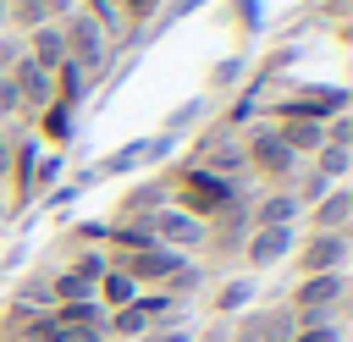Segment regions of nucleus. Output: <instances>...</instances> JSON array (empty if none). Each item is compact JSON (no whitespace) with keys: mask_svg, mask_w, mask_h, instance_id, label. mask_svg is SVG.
I'll use <instances>...</instances> for the list:
<instances>
[{"mask_svg":"<svg viewBox=\"0 0 353 342\" xmlns=\"http://www.w3.org/2000/svg\"><path fill=\"white\" fill-rule=\"evenodd\" d=\"M248 221L254 226H298L303 204L292 199V188H265L259 199H248Z\"/></svg>","mask_w":353,"mask_h":342,"instance_id":"12","label":"nucleus"},{"mask_svg":"<svg viewBox=\"0 0 353 342\" xmlns=\"http://www.w3.org/2000/svg\"><path fill=\"white\" fill-rule=\"evenodd\" d=\"M303 165H314L325 182H347V171H353V149H347V143H320Z\"/></svg>","mask_w":353,"mask_h":342,"instance_id":"20","label":"nucleus"},{"mask_svg":"<svg viewBox=\"0 0 353 342\" xmlns=\"http://www.w3.org/2000/svg\"><path fill=\"white\" fill-rule=\"evenodd\" d=\"M66 270H77V276H88V281H99V276L110 270V254H105V248H77V254L66 259Z\"/></svg>","mask_w":353,"mask_h":342,"instance_id":"21","label":"nucleus"},{"mask_svg":"<svg viewBox=\"0 0 353 342\" xmlns=\"http://www.w3.org/2000/svg\"><path fill=\"white\" fill-rule=\"evenodd\" d=\"M199 6H204V0H165V6H160V11H165L160 22H176V17H193Z\"/></svg>","mask_w":353,"mask_h":342,"instance_id":"30","label":"nucleus"},{"mask_svg":"<svg viewBox=\"0 0 353 342\" xmlns=\"http://www.w3.org/2000/svg\"><path fill=\"white\" fill-rule=\"evenodd\" d=\"M248 199H237V204H226L215 221H210V237H204V254H237L243 248V237H248Z\"/></svg>","mask_w":353,"mask_h":342,"instance_id":"11","label":"nucleus"},{"mask_svg":"<svg viewBox=\"0 0 353 342\" xmlns=\"http://www.w3.org/2000/svg\"><path fill=\"white\" fill-rule=\"evenodd\" d=\"M303 221H309V232H347V226H353V188L336 182L325 199H314V204L303 210Z\"/></svg>","mask_w":353,"mask_h":342,"instance_id":"10","label":"nucleus"},{"mask_svg":"<svg viewBox=\"0 0 353 342\" xmlns=\"http://www.w3.org/2000/svg\"><path fill=\"white\" fill-rule=\"evenodd\" d=\"M22 116V99H17V83L11 77H0V127H11Z\"/></svg>","mask_w":353,"mask_h":342,"instance_id":"25","label":"nucleus"},{"mask_svg":"<svg viewBox=\"0 0 353 342\" xmlns=\"http://www.w3.org/2000/svg\"><path fill=\"white\" fill-rule=\"evenodd\" d=\"M160 204H165V188H160V177H154V182H143V188H127L110 221H149Z\"/></svg>","mask_w":353,"mask_h":342,"instance_id":"16","label":"nucleus"},{"mask_svg":"<svg viewBox=\"0 0 353 342\" xmlns=\"http://www.w3.org/2000/svg\"><path fill=\"white\" fill-rule=\"evenodd\" d=\"M237 138H243V165H248V177H259L265 188H292V177H298L303 160L276 138V127H270L265 116H259L254 127H243Z\"/></svg>","mask_w":353,"mask_h":342,"instance_id":"2","label":"nucleus"},{"mask_svg":"<svg viewBox=\"0 0 353 342\" xmlns=\"http://www.w3.org/2000/svg\"><path fill=\"white\" fill-rule=\"evenodd\" d=\"M347 254H353L347 232H309V237H298L292 265H298V276H336V270H347Z\"/></svg>","mask_w":353,"mask_h":342,"instance_id":"6","label":"nucleus"},{"mask_svg":"<svg viewBox=\"0 0 353 342\" xmlns=\"http://www.w3.org/2000/svg\"><path fill=\"white\" fill-rule=\"evenodd\" d=\"M61 177V154H39L33 160V199H44V188H55Z\"/></svg>","mask_w":353,"mask_h":342,"instance_id":"24","label":"nucleus"},{"mask_svg":"<svg viewBox=\"0 0 353 342\" xmlns=\"http://www.w3.org/2000/svg\"><path fill=\"white\" fill-rule=\"evenodd\" d=\"M325 143H347L353 149V116H331L325 121Z\"/></svg>","mask_w":353,"mask_h":342,"instance_id":"29","label":"nucleus"},{"mask_svg":"<svg viewBox=\"0 0 353 342\" xmlns=\"http://www.w3.org/2000/svg\"><path fill=\"white\" fill-rule=\"evenodd\" d=\"M138 160H143V138H138V143H121V149L105 160V171H132Z\"/></svg>","mask_w":353,"mask_h":342,"instance_id":"26","label":"nucleus"},{"mask_svg":"<svg viewBox=\"0 0 353 342\" xmlns=\"http://www.w3.org/2000/svg\"><path fill=\"white\" fill-rule=\"evenodd\" d=\"M105 342H110V336H105Z\"/></svg>","mask_w":353,"mask_h":342,"instance_id":"33","label":"nucleus"},{"mask_svg":"<svg viewBox=\"0 0 353 342\" xmlns=\"http://www.w3.org/2000/svg\"><path fill=\"white\" fill-rule=\"evenodd\" d=\"M11 143H17V132L0 127V188H6V171H11Z\"/></svg>","mask_w":353,"mask_h":342,"instance_id":"31","label":"nucleus"},{"mask_svg":"<svg viewBox=\"0 0 353 342\" xmlns=\"http://www.w3.org/2000/svg\"><path fill=\"white\" fill-rule=\"evenodd\" d=\"M17 61H22V33H11V28H6V33H0V77H6Z\"/></svg>","mask_w":353,"mask_h":342,"instance_id":"27","label":"nucleus"},{"mask_svg":"<svg viewBox=\"0 0 353 342\" xmlns=\"http://www.w3.org/2000/svg\"><path fill=\"white\" fill-rule=\"evenodd\" d=\"M270 127H276V138L298 154V160H309L320 143H325V121H303V116H270Z\"/></svg>","mask_w":353,"mask_h":342,"instance_id":"15","label":"nucleus"},{"mask_svg":"<svg viewBox=\"0 0 353 342\" xmlns=\"http://www.w3.org/2000/svg\"><path fill=\"white\" fill-rule=\"evenodd\" d=\"M243 72H248V61H243V55L215 61V66H210V88H221V94H226V88H237V83H243Z\"/></svg>","mask_w":353,"mask_h":342,"instance_id":"23","label":"nucleus"},{"mask_svg":"<svg viewBox=\"0 0 353 342\" xmlns=\"http://www.w3.org/2000/svg\"><path fill=\"white\" fill-rule=\"evenodd\" d=\"M160 188H165V199H171L176 210H188V215H199V221H215L226 204L243 199V182H226V177H215V171H204V165H193V160L160 171Z\"/></svg>","mask_w":353,"mask_h":342,"instance_id":"1","label":"nucleus"},{"mask_svg":"<svg viewBox=\"0 0 353 342\" xmlns=\"http://www.w3.org/2000/svg\"><path fill=\"white\" fill-rule=\"evenodd\" d=\"M11 83H17V99H22V116H44L50 105H55V72H44V66H33L28 55L6 72Z\"/></svg>","mask_w":353,"mask_h":342,"instance_id":"8","label":"nucleus"},{"mask_svg":"<svg viewBox=\"0 0 353 342\" xmlns=\"http://www.w3.org/2000/svg\"><path fill=\"white\" fill-rule=\"evenodd\" d=\"M149 232H154V243L160 248H171V254H199L204 248V237H210V221H199V215H188V210H176L171 199L149 215Z\"/></svg>","mask_w":353,"mask_h":342,"instance_id":"5","label":"nucleus"},{"mask_svg":"<svg viewBox=\"0 0 353 342\" xmlns=\"http://www.w3.org/2000/svg\"><path fill=\"white\" fill-rule=\"evenodd\" d=\"M6 11H11V0H0V33H6Z\"/></svg>","mask_w":353,"mask_h":342,"instance_id":"32","label":"nucleus"},{"mask_svg":"<svg viewBox=\"0 0 353 342\" xmlns=\"http://www.w3.org/2000/svg\"><path fill=\"white\" fill-rule=\"evenodd\" d=\"M72 6H77V0H11L6 28H11V33H33V28H44V22H61Z\"/></svg>","mask_w":353,"mask_h":342,"instance_id":"14","label":"nucleus"},{"mask_svg":"<svg viewBox=\"0 0 353 342\" xmlns=\"http://www.w3.org/2000/svg\"><path fill=\"white\" fill-rule=\"evenodd\" d=\"M199 110H204V99H193V105L171 110V116H165V138H171V132H182V127H193V121H199Z\"/></svg>","mask_w":353,"mask_h":342,"instance_id":"28","label":"nucleus"},{"mask_svg":"<svg viewBox=\"0 0 353 342\" xmlns=\"http://www.w3.org/2000/svg\"><path fill=\"white\" fill-rule=\"evenodd\" d=\"M44 292H50V309H55V303H88V298H94V281L61 265V270L44 276Z\"/></svg>","mask_w":353,"mask_h":342,"instance_id":"19","label":"nucleus"},{"mask_svg":"<svg viewBox=\"0 0 353 342\" xmlns=\"http://www.w3.org/2000/svg\"><path fill=\"white\" fill-rule=\"evenodd\" d=\"M248 303H254V276H232V281L210 287V314H215V320H226V314H243Z\"/></svg>","mask_w":353,"mask_h":342,"instance_id":"18","label":"nucleus"},{"mask_svg":"<svg viewBox=\"0 0 353 342\" xmlns=\"http://www.w3.org/2000/svg\"><path fill=\"white\" fill-rule=\"evenodd\" d=\"M342 298H347V270H336V276H298L281 303L298 314V325H325V320H342Z\"/></svg>","mask_w":353,"mask_h":342,"instance_id":"3","label":"nucleus"},{"mask_svg":"<svg viewBox=\"0 0 353 342\" xmlns=\"http://www.w3.org/2000/svg\"><path fill=\"white\" fill-rule=\"evenodd\" d=\"M298 336V314L287 303H270V309H254L243 325H237V342H292Z\"/></svg>","mask_w":353,"mask_h":342,"instance_id":"9","label":"nucleus"},{"mask_svg":"<svg viewBox=\"0 0 353 342\" xmlns=\"http://www.w3.org/2000/svg\"><path fill=\"white\" fill-rule=\"evenodd\" d=\"M353 94L342 83H298L287 94L270 99V116H303V121H331V116H347Z\"/></svg>","mask_w":353,"mask_h":342,"instance_id":"4","label":"nucleus"},{"mask_svg":"<svg viewBox=\"0 0 353 342\" xmlns=\"http://www.w3.org/2000/svg\"><path fill=\"white\" fill-rule=\"evenodd\" d=\"M22 55H28L33 66H44V72H61V66H66V39H61V22H44V28L22 33Z\"/></svg>","mask_w":353,"mask_h":342,"instance_id":"13","label":"nucleus"},{"mask_svg":"<svg viewBox=\"0 0 353 342\" xmlns=\"http://www.w3.org/2000/svg\"><path fill=\"white\" fill-rule=\"evenodd\" d=\"M94 303H99L105 314H110V309H127V303H138V281H132L127 270H116V265H110V270L94 281Z\"/></svg>","mask_w":353,"mask_h":342,"instance_id":"17","label":"nucleus"},{"mask_svg":"<svg viewBox=\"0 0 353 342\" xmlns=\"http://www.w3.org/2000/svg\"><path fill=\"white\" fill-rule=\"evenodd\" d=\"M160 6H165V0H121V17H127V28H132V33H143V28H154Z\"/></svg>","mask_w":353,"mask_h":342,"instance_id":"22","label":"nucleus"},{"mask_svg":"<svg viewBox=\"0 0 353 342\" xmlns=\"http://www.w3.org/2000/svg\"><path fill=\"white\" fill-rule=\"evenodd\" d=\"M292 248H298V226H248L237 254H243L248 270H276V265L292 259Z\"/></svg>","mask_w":353,"mask_h":342,"instance_id":"7","label":"nucleus"}]
</instances>
